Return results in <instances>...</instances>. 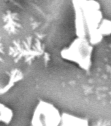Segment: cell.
Wrapping results in <instances>:
<instances>
[{"instance_id":"obj_3","label":"cell","mask_w":111,"mask_h":126,"mask_svg":"<svg viewBox=\"0 0 111 126\" xmlns=\"http://www.w3.org/2000/svg\"><path fill=\"white\" fill-rule=\"evenodd\" d=\"M13 118V112L11 108L0 102V122L7 124Z\"/></svg>"},{"instance_id":"obj_1","label":"cell","mask_w":111,"mask_h":126,"mask_svg":"<svg viewBox=\"0 0 111 126\" xmlns=\"http://www.w3.org/2000/svg\"><path fill=\"white\" fill-rule=\"evenodd\" d=\"M61 121L59 110L50 102L41 100L34 109L32 122L35 126H55Z\"/></svg>"},{"instance_id":"obj_2","label":"cell","mask_w":111,"mask_h":126,"mask_svg":"<svg viewBox=\"0 0 111 126\" xmlns=\"http://www.w3.org/2000/svg\"><path fill=\"white\" fill-rule=\"evenodd\" d=\"M89 46L82 39H76L60 52L62 59L86 69L89 62Z\"/></svg>"}]
</instances>
